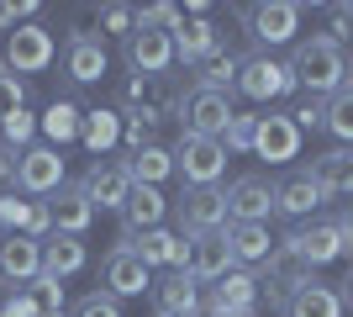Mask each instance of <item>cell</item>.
Returning a JSON list of instances; mask_svg holds the SVG:
<instances>
[{"instance_id":"7a4b0ae2","label":"cell","mask_w":353,"mask_h":317,"mask_svg":"<svg viewBox=\"0 0 353 317\" xmlns=\"http://www.w3.org/2000/svg\"><path fill=\"white\" fill-rule=\"evenodd\" d=\"M59 59V43H53V32L43 21H21L16 32H6V43H0V69L6 75H43L48 64Z\"/></svg>"},{"instance_id":"e575fe53","label":"cell","mask_w":353,"mask_h":317,"mask_svg":"<svg viewBox=\"0 0 353 317\" xmlns=\"http://www.w3.org/2000/svg\"><path fill=\"white\" fill-rule=\"evenodd\" d=\"M253 133H259V117H243V111H237V117L227 122V133H221V148L227 153H253Z\"/></svg>"},{"instance_id":"30bf717a","label":"cell","mask_w":353,"mask_h":317,"mask_svg":"<svg viewBox=\"0 0 353 317\" xmlns=\"http://www.w3.org/2000/svg\"><path fill=\"white\" fill-rule=\"evenodd\" d=\"M59 185H63V153L53 148V143H37V148L21 153V169H16V191H21V196L43 201V196H53Z\"/></svg>"},{"instance_id":"4316f807","label":"cell","mask_w":353,"mask_h":317,"mask_svg":"<svg viewBox=\"0 0 353 317\" xmlns=\"http://www.w3.org/2000/svg\"><path fill=\"white\" fill-rule=\"evenodd\" d=\"M174 59L195 64V69L216 59V21H206V16H195V21H185V27L174 32Z\"/></svg>"},{"instance_id":"5b68a950","label":"cell","mask_w":353,"mask_h":317,"mask_svg":"<svg viewBox=\"0 0 353 317\" xmlns=\"http://www.w3.org/2000/svg\"><path fill=\"white\" fill-rule=\"evenodd\" d=\"M174 175H185V185H216L227 175V148L216 137H190L179 133L174 143Z\"/></svg>"},{"instance_id":"ffe728a7","label":"cell","mask_w":353,"mask_h":317,"mask_svg":"<svg viewBox=\"0 0 353 317\" xmlns=\"http://www.w3.org/2000/svg\"><path fill=\"white\" fill-rule=\"evenodd\" d=\"M163 217H169V201H163L159 185H132V196L121 206V238L153 233V227H163Z\"/></svg>"},{"instance_id":"52a82bcc","label":"cell","mask_w":353,"mask_h":317,"mask_svg":"<svg viewBox=\"0 0 353 317\" xmlns=\"http://www.w3.org/2000/svg\"><path fill=\"white\" fill-rule=\"evenodd\" d=\"M79 185L90 191L95 211H121L137 180H132V169H127V159H90V169H85Z\"/></svg>"},{"instance_id":"8d00e7d4","label":"cell","mask_w":353,"mask_h":317,"mask_svg":"<svg viewBox=\"0 0 353 317\" xmlns=\"http://www.w3.org/2000/svg\"><path fill=\"white\" fill-rule=\"evenodd\" d=\"M0 317H43L27 286H0Z\"/></svg>"},{"instance_id":"d6a6232c","label":"cell","mask_w":353,"mask_h":317,"mask_svg":"<svg viewBox=\"0 0 353 317\" xmlns=\"http://www.w3.org/2000/svg\"><path fill=\"white\" fill-rule=\"evenodd\" d=\"M237 75H243V59H232V53H216L211 64H201V79H195V85H206V90H232Z\"/></svg>"},{"instance_id":"ab89813d","label":"cell","mask_w":353,"mask_h":317,"mask_svg":"<svg viewBox=\"0 0 353 317\" xmlns=\"http://www.w3.org/2000/svg\"><path fill=\"white\" fill-rule=\"evenodd\" d=\"M327 43H348L353 37V6H327V32H322Z\"/></svg>"},{"instance_id":"7bdbcfd3","label":"cell","mask_w":353,"mask_h":317,"mask_svg":"<svg viewBox=\"0 0 353 317\" xmlns=\"http://www.w3.org/2000/svg\"><path fill=\"white\" fill-rule=\"evenodd\" d=\"M290 122H295V127H327V101H316V95L295 101L290 106Z\"/></svg>"},{"instance_id":"8fae6325","label":"cell","mask_w":353,"mask_h":317,"mask_svg":"<svg viewBox=\"0 0 353 317\" xmlns=\"http://www.w3.org/2000/svg\"><path fill=\"white\" fill-rule=\"evenodd\" d=\"M343 249H348V238H343V222H311V227H301V233H290V238H285V254H295L306 270H316V265H332Z\"/></svg>"},{"instance_id":"7402d4cb","label":"cell","mask_w":353,"mask_h":317,"mask_svg":"<svg viewBox=\"0 0 353 317\" xmlns=\"http://www.w3.org/2000/svg\"><path fill=\"white\" fill-rule=\"evenodd\" d=\"M322 201L327 196H322V185L311 180V169H295V175H285L274 185V211H285V217H311Z\"/></svg>"},{"instance_id":"ba28073f","label":"cell","mask_w":353,"mask_h":317,"mask_svg":"<svg viewBox=\"0 0 353 317\" xmlns=\"http://www.w3.org/2000/svg\"><path fill=\"white\" fill-rule=\"evenodd\" d=\"M185 233H227V191L216 185H185V196L174 201Z\"/></svg>"},{"instance_id":"44dd1931","label":"cell","mask_w":353,"mask_h":317,"mask_svg":"<svg viewBox=\"0 0 353 317\" xmlns=\"http://www.w3.org/2000/svg\"><path fill=\"white\" fill-rule=\"evenodd\" d=\"M232 270H237V259H232L227 233H195L190 238V275L195 280H221Z\"/></svg>"},{"instance_id":"1f68e13d","label":"cell","mask_w":353,"mask_h":317,"mask_svg":"<svg viewBox=\"0 0 353 317\" xmlns=\"http://www.w3.org/2000/svg\"><path fill=\"white\" fill-rule=\"evenodd\" d=\"M327 133L343 137V143L353 148V85H343V90L327 101Z\"/></svg>"},{"instance_id":"d6986e66","label":"cell","mask_w":353,"mask_h":317,"mask_svg":"<svg viewBox=\"0 0 353 317\" xmlns=\"http://www.w3.org/2000/svg\"><path fill=\"white\" fill-rule=\"evenodd\" d=\"M153 307L169 317H201V280L190 270H169L163 280H153Z\"/></svg>"},{"instance_id":"3957f363","label":"cell","mask_w":353,"mask_h":317,"mask_svg":"<svg viewBox=\"0 0 353 317\" xmlns=\"http://www.w3.org/2000/svg\"><path fill=\"white\" fill-rule=\"evenodd\" d=\"M232 95L227 90H206V85H195V90H185V101H179V122H185V133L190 137H216L227 133V122H232Z\"/></svg>"},{"instance_id":"ac0fdd59","label":"cell","mask_w":353,"mask_h":317,"mask_svg":"<svg viewBox=\"0 0 353 317\" xmlns=\"http://www.w3.org/2000/svg\"><path fill=\"white\" fill-rule=\"evenodd\" d=\"M111 59H105V43L101 37H90V32H74L69 43H63V75L74 85H101Z\"/></svg>"},{"instance_id":"5bb4252c","label":"cell","mask_w":353,"mask_h":317,"mask_svg":"<svg viewBox=\"0 0 353 317\" xmlns=\"http://www.w3.org/2000/svg\"><path fill=\"white\" fill-rule=\"evenodd\" d=\"M48 211H53V233H69V238H85L90 222H95V201L79 180H63L48 196Z\"/></svg>"},{"instance_id":"4dcf8cb0","label":"cell","mask_w":353,"mask_h":317,"mask_svg":"<svg viewBox=\"0 0 353 317\" xmlns=\"http://www.w3.org/2000/svg\"><path fill=\"white\" fill-rule=\"evenodd\" d=\"M37 127L53 137V148H63V143H74V137H79V127H85V111H79L74 101H53L43 117H37Z\"/></svg>"},{"instance_id":"7c38bea8","label":"cell","mask_w":353,"mask_h":317,"mask_svg":"<svg viewBox=\"0 0 353 317\" xmlns=\"http://www.w3.org/2000/svg\"><path fill=\"white\" fill-rule=\"evenodd\" d=\"M121 243H127V249L143 259L148 270H190V243L179 238V233H169V227L132 233V238H121Z\"/></svg>"},{"instance_id":"f35d334b","label":"cell","mask_w":353,"mask_h":317,"mask_svg":"<svg viewBox=\"0 0 353 317\" xmlns=\"http://www.w3.org/2000/svg\"><path fill=\"white\" fill-rule=\"evenodd\" d=\"M32 133H37V117H32L27 106H21V111H16V117L6 122V127H0V137H6V143H11V148H21V153H27Z\"/></svg>"},{"instance_id":"603a6c76","label":"cell","mask_w":353,"mask_h":317,"mask_svg":"<svg viewBox=\"0 0 353 317\" xmlns=\"http://www.w3.org/2000/svg\"><path fill=\"white\" fill-rule=\"evenodd\" d=\"M253 302H259V280H253L248 270H232V275H221L216 291L206 296V312L221 317V312H253Z\"/></svg>"},{"instance_id":"484cf974","label":"cell","mask_w":353,"mask_h":317,"mask_svg":"<svg viewBox=\"0 0 353 317\" xmlns=\"http://www.w3.org/2000/svg\"><path fill=\"white\" fill-rule=\"evenodd\" d=\"M227 243H232L237 265H269L274 259V238L264 222H227Z\"/></svg>"},{"instance_id":"9c48e42d","label":"cell","mask_w":353,"mask_h":317,"mask_svg":"<svg viewBox=\"0 0 353 317\" xmlns=\"http://www.w3.org/2000/svg\"><path fill=\"white\" fill-rule=\"evenodd\" d=\"M101 286H105V296L127 302V296H143V291H153V270H148V265L132 254V249H127V243H117V249L101 259Z\"/></svg>"},{"instance_id":"cb8c5ba5","label":"cell","mask_w":353,"mask_h":317,"mask_svg":"<svg viewBox=\"0 0 353 317\" xmlns=\"http://www.w3.org/2000/svg\"><path fill=\"white\" fill-rule=\"evenodd\" d=\"M311 180L322 185V196H348L353 201V148H327L311 159Z\"/></svg>"},{"instance_id":"d4e9b609","label":"cell","mask_w":353,"mask_h":317,"mask_svg":"<svg viewBox=\"0 0 353 317\" xmlns=\"http://www.w3.org/2000/svg\"><path fill=\"white\" fill-rule=\"evenodd\" d=\"M85 265H90L85 238H69V233H53V238H43V275H53V280H69V275H79Z\"/></svg>"},{"instance_id":"f1b7e54d","label":"cell","mask_w":353,"mask_h":317,"mask_svg":"<svg viewBox=\"0 0 353 317\" xmlns=\"http://www.w3.org/2000/svg\"><path fill=\"white\" fill-rule=\"evenodd\" d=\"M117 137H121V117H117V111H101V106H95V111H85L79 143H85V148L95 153V159H105V153L117 148Z\"/></svg>"},{"instance_id":"6da1fadb","label":"cell","mask_w":353,"mask_h":317,"mask_svg":"<svg viewBox=\"0 0 353 317\" xmlns=\"http://www.w3.org/2000/svg\"><path fill=\"white\" fill-rule=\"evenodd\" d=\"M290 75L301 90H311L316 101H332V95L348 85V53L338 43H327V37H306V43L290 53Z\"/></svg>"},{"instance_id":"2e32d148","label":"cell","mask_w":353,"mask_h":317,"mask_svg":"<svg viewBox=\"0 0 353 317\" xmlns=\"http://www.w3.org/2000/svg\"><path fill=\"white\" fill-rule=\"evenodd\" d=\"M253 153L269 159V164H290L295 153H301V127L290 122V111H269V117H259Z\"/></svg>"},{"instance_id":"7dc6e473","label":"cell","mask_w":353,"mask_h":317,"mask_svg":"<svg viewBox=\"0 0 353 317\" xmlns=\"http://www.w3.org/2000/svg\"><path fill=\"white\" fill-rule=\"evenodd\" d=\"M43 317H69V312H43Z\"/></svg>"},{"instance_id":"e0dca14e","label":"cell","mask_w":353,"mask_h":317,"mask_svg":"<svg viewBox=\"0 0 353 317\" xmlns=\"http://www.w3.org/2000/svg\"><path fill=\"white\" fill-rule=\"evenodd\" d=\"M127 64H132L143 79H159L169 64H174V32H159V27H137L127 37Z\"/></svg>"},{"instance_id":"ee69618b","label":"cell","mask_w":353,"mask_h":317,"mask_svg":"<svg viewBox=\"0 0 353 317\" xmlns=\"http://www.w3.org/2000/svg\"><path fill=\"white\" fill-rule=\"evenodd\" d=\"M343 238H348V249H353V206L343 211Z\"/></svg>"},{"instance_id":"8992f818","label":"cell","mask_w":353,"mask_h":317,"mask_svg":"<svg viewBox=\"0 0 353 317\" xmlns=\"http://www.w3.org/2000/svg\"><path fill=\"white\" fill-rule=\"evenodd\" d=\"M237 90L248 95V101H280V95H290L295 90L290 59H274V53H253V59H243Z\"/></svg>"},{"instance_id":"c3c4849f","label":"cell","mask_w":353,"mask_h":317,"mask_svg":"<svg viewBox=\"0 0 353 317\" xmlns=\"http://www.w3.org/2000/svg\"><path fill=\"white\" fill-rule=\"evenodd\" d=\"M348 75H353V59H348ZM348 85H353V79H348Z\"/></svg>"},{"instance_id":"bcb514c9","label":"cell","mask_w":353,"mask_h":317,"mask_svg":"<svg viewBox=\"0 0 353 317\" xmlns=\"http://www.w3.org/2000/svg\"><path fill=\"white\" fill-rule=\"evenodd\" d=\"M348 302H353V275H348Z\"/></svg>"},{"instance_id":"9a60e30c","label":"cell","mask_w":353,"mask_h":317,"mask_svg":"<svg viewBox=\"0 0 353 317\" xmlns=\"http://www.w3.org/2000/svg\"><path fill=\"white\" fill-rule=\"evenodd\" d=\"M274 211V185L264 175H237L227 185V222H269Z\"/></svg>"},{"instance_id":"74e56055","label":"cell","mask_w":353,"mask_h":317,"mask_svg":"<svg viewBox=\"0 0 353 317\" xmlns=\"http://www.w3.org/2000/svg\"><path fill=\"white\" fill-rule=\"evenodd\" d=\"M27 291H32V302H37V312H63V280H53V275H37Z\"/></svg>"},{"instance_id":"f6af8a7d","label":"cell","mask_w":353,"mask_h":317,"mask_svg":"<svg viewBox=\"0 0 353 317\" xmlns=\"http://www.w3.org/2000/svg\"><path fill=\"white\" fill-rule=\"evenodd\" d=\"M221 317H253V312H221Z\"/></svg>"},{"instance_id":"f546056e","label":"cell","mask_w":353,"mask_h":317,"mask_svg":"<svg viewBox=\"0 0 353 317\" xmlns=\"http://www.w3.org/2000/svg\"><path fill=\"white\" fill-rule=\"evenodd\" d=\"M127 169H132V180H137V185H163L169 175H174V148L148 143V148H137L132 159H127Z\"/></svg>"},{"instance_id":"681fc988","label":"cell","mask_w":353,"mask_h":317,"mask_svg":"<svg viewBox=\"0 0 353 317\" xmlns=\"http://www.w3.org/2000/svg\"><path fill=\"white\" fill-rule=\"evenodd\" d=\"M159 317H169V312H159Z\"/></svg>"},{"instance_id":"83f0119b","label":"cell","mask_w":353,"mask_h":317,"mask_svg":"<svg viewBox=\"0 0 353 317\" xmlns=\"http://www.w3.org/2000/svg\"><path fill=\"white\" fill-rule=\"evenodd\" d=\"M285 317H343V296L332 286H322V280H311V286H301L290 296Z\"/></svg>"},{"instance_id":"836d02e7","label":"cell","mask_w":353,"mask_h":317,"mask_svg":"<svg viewBox=\"0 0 353 317\" xmlns=\"http://www.w3.org/2000/svg\"><path fill=\"white\" fill-rule=\"evenodd\" d=\"M27 222H32V196L6 191L0 196V233H27Z\"/></svg>"},{"instance_id":"60d3db41","label":"cell","mask_w":353,"mask_h":317,"mask_svg":"<svg viewBox=\"0 0 353 317\" xmlns=\"http://www.w3.org/2000/svg\"><path fill=\"white\" fill-rule=\"evenodd\" d=\"M74 317H121V302H117V296H105V291H90V296H79Z\"/></svg>"},{"instance_id":"b9f144b4","label":"cell","mask_w":353,"mask_h":317,"mask_svg":"<svg viewBox=\"0 0 353 317\" xmlns=\"http://www.w3.org/2000/svg\"><path fill=\"white\" fill-rule=\"evenodd\" d=\"M101 27L132 37V32H137V11H132V6H101Z\"/></svg>"},{"instance_id":"277c9868","label":"cell","mask_w":353,"mask_h":317,"mask_svg":"<svg viewBox=\"0 0 353 317\" xmlns=\"http://www.w3.org/2000/svg\"><path fill=\"white\" fill-rule=\"evenodd\" d=\"M243 27L259 48H285L295 43V32H301V6L295 0H264V6H248L243 11Z\"/></svg>"},{"instance_id":"d590c367","label":"cell","mask_w":353,"mask_h":317,"mask_svg":"<svg viewBox=\"0 0 353 317\" xmlns=\"http://www.w3.org/2000/svg\"><path fill=\"white\" fill-rule=\"evenodd\" d=\"M21 106H27V79H16V75H6V69H0V127H6Z\"/></svg>"},{"instance_id":"4fadbf2b","label":"cell","mask_w":353,"mask_h":317,"mask_svg":"<svg viewBox=\"0 0 353 317\" xmlns=\"http://www.w3.org/2000/svg\"><path fill=\"white\" fill-rule=\"evenodd\" d=\"M43 275V243L27 233H0V286H32Z\"/></svg>"}]
</instances>
